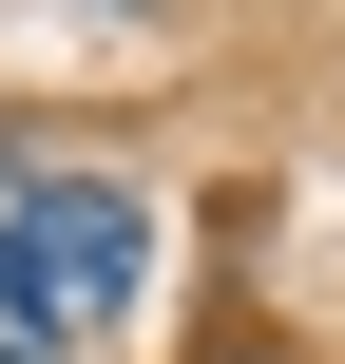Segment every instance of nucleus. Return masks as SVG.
Returning <instances> with one entry per match:
<instances>
[{
	"instance_id": "f03ea898",
	"label": "nucleus",
	"mask_w": 345,
	"mask_h": 364,
	"mask_svg": "<svg viewBox=\"0 0 345 364\" xmlns=\"http://www.w3.org/2000/svg\"><path fill=\"white\" fill-rule=\"evenodd\" d=\"M0 364H58V307L19 288V250H0Z\"/></svg>"
},
{
	"instance_id": "f257e3e1",
	"label": "nucleus",
	"mask_w": 345,
	"mask_h": 364,
	"mask_svg": "<svg viewBox=\"0 0 345 364\" xmlns=\"http://www.w3.org/2000/svg\"><path fill=\"white\" fill-rule=\"evenodd\" d=\"M0 250H19V288L58 307V346H96V326L154 288V211H134V192H96V173H38V192H0Z\"/></svg>"
}]
</instances>
